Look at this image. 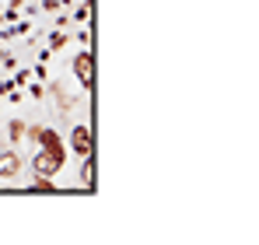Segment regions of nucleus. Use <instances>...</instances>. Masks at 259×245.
Returning a JSON list of instances; mask_svg holds the SVG:
<instances>
[{"instance_id":"nucleus-2","label":"nucleus","mask_w":259,"mask_h":245,"mask_svg":"<svg viewBox=\"0 0 259 245\" xmlns=\"http://www.w3.org/2000/svg\"><path fill=\"white\" fill-rule=\"evenodd\" d=\"M74 74H77L81 88H91V84H95V56H91V53H77V60H74Z\"/></svg>"},{"instance_id":"nucleus-4","label":"nucleus","mask_w":259,"mask_h":245,"mask_svg":"<svg viewBox=\"0 0 259 245\" xmlns=\"http://www.w3.org/2000/svg\"><path fill=\"white\" fill-rule=\"evenodd\" d=\"M0 175H4V179L21 175V158H18V154H0Z\"/></svg>"},{"instance_id":"nucleus-6","label":"nucleus","mask_w":259,"mask_h":245,"mask_svg":"<svg viewBox=\"0 0 259 245\" xmlns=\"http://www.w3.org/2000/svg\"><path fill=\"white\" fill-rule=\"evenodd\" d=\"M35 189H39V193H60V189L53 186V179H46V175H39V179H35Z\"/></svg>"},{"instance_id":"nucleus-1","label":"nucleus","mask_w":259,"mask_h":245,"mask_svg":"<svg viewBox=\"0 0 259 245\" xmlns=\"http://www.w3.org/2000/svg\"><path fill=\"white\" fill-rule=\"evenodd\" d=\"M60 168H63V147H42V151L35 154V175L53 179Z\"/></svg>"},{"instance_id":"nucleus-5","label":"nucleus","mask_w":259,"mask_h":245,"mask_svg":"<svg viewBox=\"0 0 259 245\" xmlns=\"http://www.w3.org/2000/svg\"><path fill=\"white\" fill-rule=\"evenodd\" d=\"M35 140H39L42 147H60V137H56V130H35Z\"/></svg>"},{"instance_id":"nucleus-7","label":"nucleus","mask_w":259,"mask_h":245,"mask_svg":"<svg viewBox=\"0 0 259 245\" xmlns=\"http://www.w3.org/2000/svg\"><path fill=\"white\" fill-rule=\"evenodd\" d=\"M7 130H11V140H21V133H25V123H21V119H11V126H7Z\"/></svg>"},{"instance_id":"nucleus-3","label":"nucleus","mask_w":259,"mask_h":245,"mask_svg":"<svg viewBox=\"0 0 259 245\" xmlns=\"http://www.w3.org/2000/svg\"><path fill=\"white\" fill-rule=\"evenodd\" d=\"M70 147H74L77 158H91V130H88V126H74V133H70Z\"/></svg>"}]
</instances>
